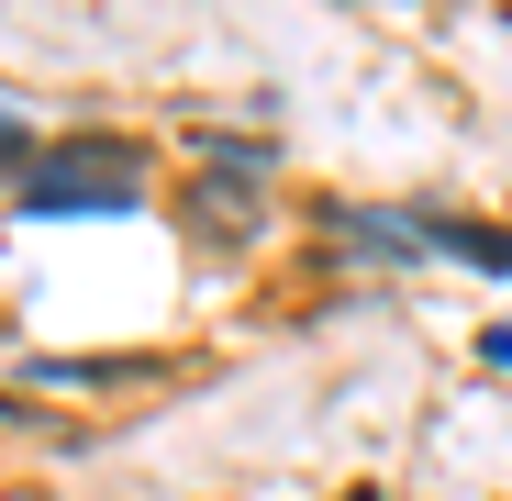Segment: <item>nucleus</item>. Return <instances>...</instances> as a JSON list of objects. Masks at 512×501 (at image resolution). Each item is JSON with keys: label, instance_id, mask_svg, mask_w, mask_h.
<instances>
[{"label": "nucleus", "instance_id": "nucleus-3", "mask_svg": "<svg viewBox=\"0 0 512 501\" xmlns=\"http://www.w3.org/2000/svg\"><path fill=\"white\" fill-rule=\"evenodd\" d=\"M190 212H201V234H223V245H234V234H256V201H245L234 179H201V190H190Z\"/></svg>", "mask_w": 512, "mask_h": 501}, {"label": "nucleus", "instance_id": "nucleus-2", "mask_svg": "<svg viewBox=\"0 0 512 501\" xmlns=\"http://www.w3.org/2000/svg\"><path fill=\"white\" fill-rule=\"evenodd\" d=\"M412 234L446 245V257H468V268H501V279H512V234H490V223H446V212H435V223H412Z\"/></svg>", "mask_w": 512, "mask_h": 501}, {"label": "nucleus", "instance_id": "nucleus-1", "mask_svg": "<svg viewBox=\"0 0 512 501\" xmlns=\"http://www.w3.org/2000/svg\"><path fill=\"white\" fill-rule=\"evenodd\" d=\"M145 190V156L134 145H56L45 167H34V212H78V201H134Z\"/></svg>", "mask_w": 512, "mask_h": 501}, {"label": "nucleus", "instance_id": "nucleus-4", "mask_svg": "<svg viewBox=\"0 0 512 501\" xmlns=\"http://www.w3.org/2000/svg\"><path fill=\"white\" fill-rule=\"evenodd\" d=\"M357 501H368V490H357Z\"/></svg>", "mask_w": 512, "mask_h": 501}]
</instances>
